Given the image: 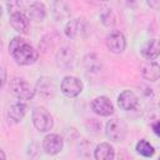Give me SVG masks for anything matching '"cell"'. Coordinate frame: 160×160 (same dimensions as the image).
<instances>
[{"label": "cell", "mask_w": 160, "mask_h": 160, "mask_svg": "<svg viewBox=\"0 0 160 160\" xmlns=\"http://www.w3.org/2000/svg\"><path fill=\"white\" fill-rule=\"evenodd\" d=\"M9 51L12 55L14 60L19 65H24V66L32 65L34 62H36L39 58L38 50L30 42H28L26 39L21 36H15L12 38V40H10Z\"/></svg>", "instance_id": "obj_1"}, {"label": "cell", "mask_w": 160, "mask_h": 160, "mask_svg": "<svg viewBox=\"0 0 160 160\" xmlns=\"http://www.w3.org/2000/svg\"><path fill=\"white\" fill-rule=\"evenodd\" d=\"M64 31L69 39H78V38L86 39L91 32V26L89 25V22L85 19L79 18V19L70 20L66 24Z\"/></svg>", "instance_id": "obj_2"}, {"label": "cell", "mask_w": 160, "mask_h": 160, "mask_svg": "<svg viewBox=\"0 0 160 160\" xmlns=\"http://www.w3.org/2000/svg\"><path fill=\"white\" fill-rule=\"evenodd\" d=\"M10 91L19 100H31L35 95V89L22 78H14L10 80Z\"/></svg>", "instance_id": "obj_3"}, {"label": "cell", "mask_w": 160, "mask_h": 160, "mask_svg": "<svg viewBox=\"0 0 160 160\" xmlns=\"http://www.w3.org/2000/svg\"><path fill=\"white\" fill-rule=\"evenodd\" d=\"M32 124L34 126L41 131V132H46V131H50L54 126V120H52V116L50 115V112L42 108V106H36L34 110H32Z\"/></svg>", "instance_id": "obj_4"}, {"label": "cell", "mask_w": 160, "mask_h": 160, "mask_svg": "<svg viewBox=\"0 0 160 160\" xmlns=\"http://www.w3.org/2000/svg\"><path fill=\"white\" fill-rule=\"evenodd\" d=\"M128 132L126 124L120 119H111L105 126V135L109 140L114 142H120L125 139Z\"/></svg>", "instance_id": "obj_5"}, {"label": "cell", "mask_w": 160, "mask_h": 160, "mask_svg": "<svg viewBox=\"0 0 160 160\" xmlns=\"http://www.w3.org/2000/svg\"><path fill=\"white\" fill-rule=\"evenodd\" d=\"M82 81L75 76H65L61 80L60 90L68 98H75L82 91Z\"/></svg>", "instance_id": "obj_6"}, {"label": "cell", "mask_w": 160, "mask_h": 160, "mask_svg": "<svg viewBox=\"0 0 160 160\" xmlns=\"http://www.w3.org/2000/svg\"><path fill=\"white\" fill-rule=\"evenodd\" d=\"M106 46L114 54H120L126 48V39L120 31H111L106 36Z\"/></svg>", "instance_id": "obj_7"}, {"label": "cell", "mask_w": 160, "mask_h": 160, "mask_svg": "<svg viewBox=\"0 0 160 160\" xmlns=\"http://www.w3.org/2000/svg\"><path fill=\"white\" fill-rule=\"evenodd\" d=\"M64 140L58 134H49L44 138L42 141V149L49 155H56L62 150Z\"/></svg>", "instance_id": "obj_8"}, {"label": "cell", "mask_w": 160, "mask_h": 160, "mask_svg": "<svg viewBox=\"0 0 160 160\" xmlns=\"http://www.w3.org/2000/svg\"><path fill=\"white\" fill-rule=\"evenodd\" d=\"M91 109L100 116H110L114 112V105L106 96H98L91 101Z\"/></svg>", "instance_id": "obj_9"}, {"label": "cell", "mask_w": 160, "mask_h": 160, "mask_svg": "<svg viewBox=\"0 0 160 160\" xmlns=\"http://www.w3.org/2000/svg\"><path fill=\"white\" fill-rule=\"evenodd\" d=\"M10 25L11 28L20 32V34H28L29 32V28H30V24H29V18L21 12V11H12L10 14Z\"/></svg>", "instance_id": "obj_10"}, {"label": "cell", "mask_w": 160, "mask_h": 160, "mask_svg": "<svg viewBox=\"0 0 160 160\" xmlns=\"http://www.w3.org/2000/svg\"><path fill=\"white\" fill-rule=\"evenodd\" d=\"M141 75L148 81H156L160 79V65L155 61L145 60L140 65Z\"/></svg>", "instance_id": "obj_11"}, {"label": "cell", "mask_w": 160, "mask_h": 160, "mask_svg": "<svg viewBox=\"0 0 160 160\" xmlns=\"http://www.w3.org/2000/svg\"><path fill=\"white\" fill-rule=\"evenodd\" d=\"M138 102H139L138 96L130 90H124L118 96V105L121 110H125V111L134 110L138 106Z\"/></svg>", "instance_id": "obj_12"}, {"label": "cell", "mask_w": 160, "mask_h": 160, "mask_svg": "<svg viewBox=\"0 0 160 160\" xmlns=\"http://www.w3.org/2000/svg\"><path fill=\"white\" fill-rule=\"evenodd\" d=\"M26 114V104L21 100L14 102L8 110V120L10 124H18Z\"/></svg>", "instance_id": "obj_13"}, {"label": "cell", "mask_w": 160, "mask_h": 160, "mask_svg": "<svg viewBox=\"0 0 160 160\" xmlns=\"http://www.w3.org/2000/svg\"><path fill=\"white\" fill-rule=\"evenodd\" d=\"M141 55L146 59L152 61L160 55V40L158 39H150L145 42V45L141 49Z\"/></svg>", "instance_id": "obj_14"}, {"label": "cell", "mask_w": 160, "mask_h": 160, "mask_svg": "<svg viewBox=\"0 0 160 160\" xmlns=\"http://www.w3.org/2000/svg\"><path fill=\"white\" fill-rule=\"evenodd\" d=\"M35 91H38L39 95L45 96V98L52 96V95H54V91H55V85H54V82H52V79L46 78V76L40 78V79L38 80V82H36Z\"/></svg>", "instance_id": "obj_15"}, {"label": "cell", "mask_w": 160, "mask_h": 160, "mask_svg": "<svg viewBox=\"0 0 160 160\" xmlns=\"http://www.w3.org/2000/svg\"><path fill=\"white\" fill-rule=\"evenodd\" d=\"M95 160H114L115 150L109 142H100L94 150Z\"/></svg>", "instance_id": "obj_16"}, {"label": "cell", "mask_w": 160, "mask_h": 160, "mask_svg": "<svg viewBox=\"0 0 160 160\" xmlns=\"http://www.w3.org/2000/svg\"><path fill=\"white\" fill-rule=\"evenodd\" d=\"M75 59V51L71 48H61L56 54V62L61 68H69Z\"/></svg>", "instance_id": "obj_17"}, {"label": "cell", "mask_w": 160, "mask_h": 160, "mask_svg": "<svg viewBox=\"0 0 160 160\" xmlns=\"http://www.w3.org/2000/svg\"><path fill=\"white\" fill-rule=\"evenodd\" d=\"M26 12L28 18L34 21H42L46 16V9L42 2H31L28 6Z\"/></svg>", "instance_id": "obj_18"}, {"label": "cell", "mask_w": 160, "mask_h": 160, "mask_svg": "<svg viewBox=\"0 0 160 160\" xmlns=\"http://www.w3.org/2000/svg\"><path fill=\"white\" fill-rule=\"evenodd\" d=\"M82 62H84V66L85 69L89 71V72H98L101 70L102 68V62H101V59L94 54V52H90V54H86L82 59Z\"/></svg>", "instance_id": "obj_19"}, {"label": "cell", "mask_w": 160, "mask_h": 160, "mask_svg": "<svg viewBox=\"0 0 160 160\" xmlns=\"http://www.w3.org/2000/svg\"><path fill=\"white\" fill-rule=\"evenodd\" d=\"M54 15L59 21H61L70 15V8L65 2L58 1L54 4Z\"/></svg>", "instance_id": "obj_20"}, {"label": "cell", "mask_w": 160, "mask_h": 160, "mask_svg": "<svg viewBox=\"0 0 160 160\" xmlns=\"http://www.w3.org/2000/svg\"><path fill=\"white\" fill-rule=\"evenodd\" d=\"M136 151L140 154V155H142V156H145V158H151L152 155H154V152H155V150H154V146L148 141V140H140L138 144H136Z\"/></svg>", "instance_id": "obj_21"}, {"label": "cell", "mask_w": 160, "mask_h": 160, "mask_svg": "<svg viewBox=\"0 0 160 160\" xmlns=\"http://www.w3.org/2000/svg\"><path fill=\"white\" fill-rule=\"evenodd\" d=\"M100 18H101V21H102V24L105 26H112L115 24V19H116L115 14H114V11L111 9H104L101 15H100Z\"/></svg>", "instance_id": "obj_22"}, {"label": "cell", "mask_w": 160, "mask_h": 160, "mask_svg": "<svg viewBox=\"0 0 160 160\" xmlns=\"http://www.w3.org/2000/svg\"><path fill=\"white\" fill-rule=\"evenodd\" d=\"M152 130H154V132L160 138V121H158V122H155V124L152 125Z\"/></svg>", "instance_id": "obj_23"}, {"label": "cell", "mask_w": 160, "mask_h": 160, "mask_svg": "<svg viewBox=\"0 0 160 160\" xmlns=\"http://www.w3.org/2000/svg\"><path fill=\"white\" fill-rule=\"evenodd\" d=\"M1 74H2V79H1V86H4V85H5V81H6V71H5V69H4V68L1 69Z\"/></svg>", "instance_id": "obj_24"}, {"label": "cell", "mask_w": 160, "mask_h": 160, "mask_svg": "<svg viewBox=\"0 0 160 160\" xmlns=\"http://www.w3.org/2000/svg\"><path fill=\"white\" fill-rule=\"evenodd\" d=\"M0 155H1V160H6V158H5V152H4V150H0Z\"/></svg>", "instance_id": "obj_25"}, {"label": "cell", "mask_w": 160, "mask_h": 160, "mask_svg": "<svg viewBox=\"0 0 160 160\" xmlns=\"http://www.w3.org/2000/svg\"><path fill=\"white\" fill-rule=\"evenodd\" d=\"M159 160H160V156H159Z\"/></svg>", "instance_id": "obj_26"}]
</instances>
